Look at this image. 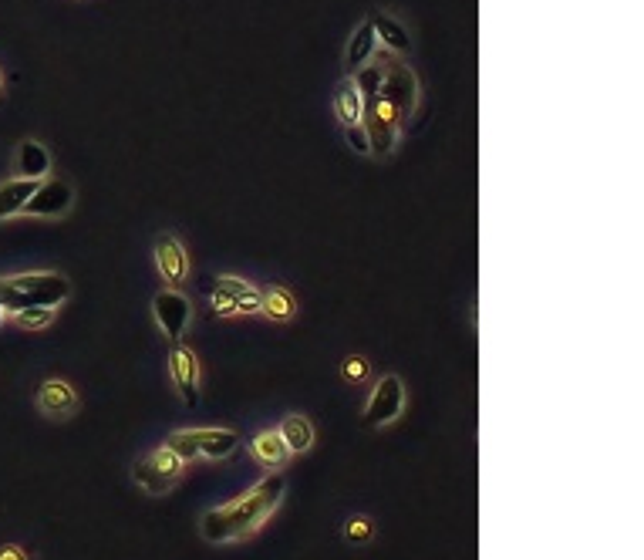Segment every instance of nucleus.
Segmentation results:
<instances>
[{
  "instance_id": "1",
  "label": "nucleus",
  "mask_w": 644,
  "mask_h": 560,
  "mask_svg": "<svg viewBox=\"0 0 644 560\" xmlns=\"http://www.w3.org/2000/svg\"><path fill=\"white\" fill-rule=\"evenodd\" d=\"M284 493H287V476L280 469H274V473H267L260 483H253L237 500L206 510L199 517V537L206 544H233V540L257 534L263 523L274 517Z\"/></svg>"
},
{
  "instance_id": "2",
  "label": "nucleus",
  "mask_w": 644,
  "mask_h": 560,
  "mask_svg": "<svg viewBox=\"0 0 644 560\" xmlns=\"http://www.w3.org/2000/svg\"><path fill=\"white\" fill-rule=\"evenodd\" d=\"M71 297V280L58 270H31V274L0 277V307L17 314L24 307H58Z\"/></svg>"
},
{
  "instance_id": "3",
  "label": "nucleus",
  "mask_w": 644,
  "mask_h": 560,
  "mask_svg": "<svg viewBox=\"0 0 644 560\" xmlns=\"http://www.w3.org/2000/svg\"><path fill=\"white\" fill-rule=\"evenodd\" d=\"M378 65V95L385 98L388 105L395 108L398 122H408L419 108V78H415L412 65H405L398 54H388V51H375L371 58Z\"/></svg>"
},
{
  "instance_id": "4",
  "label": "nucleus",
  "mask_w": 644,
  "mask_h": 560,
  "mask_svg": "<svg viewBox=\"0 0 644 560\" xmlns=\"http://www.w3.org/2000/svg\"><path fill=\"white\" fill-rule=\"evenodd\" d=\"M183 473L186 463L176 453H169L166 446L149 449V453L132 463V480L145 496H166L172 486L183 480Z\"/></svg>"
},
{
  "instance_id": "5",
  "label": "nucleus",
  "mask_w": 644,
  "mask_h": 560,
  "mask_svg": "<svg viewBox=\"0 0 644 560\" xmlns=\"http://www.w3.org/2000/svg\"><path fill=\"white\" fill-rule=\"evenodd\" d=\"M361 102H365V112H361V125L368 129L371 156L388 159L395 152V146H398V132H402V122H398L395 108L388 105L378 92L361 95Z\"/></svg>"
},
{
  "instance_id": "6",
  "label": "nucleus",
  "mask_w": 644,
  "mask_h": 560,
  "mask_svg": "<svg viewBox=\"0 0 644 560\" xmlns=\"http://www.w3.org/2000/svg\"><path fill=\"white\" fill-rule=\"evenodd\" d=\"M405 402H408L405 382L398 375H385L382 382L371 388V399L365 402V412H361V426L365 429L392 426L398 415L405 412Z\"/></svg>"
},
{
  "instance_id": "7",
  "label": "nucleus",
  "mask_w": 644,
  "mask_h": 560,
  "mask_svg": "<svg viewBox=\"0 0 644 560\" xmlns=\"http://www.w3.org/2000/svg\"><path fill=\"white\" fill-rule=\"evenodd\" d=\"M71 206H75V189H71V183H65V179H58V176H48L38 183L31 200L24 203L21 216H34V220H61V216L71 213Z\"/></svg>"
},
{
  "instance_id": "8",
  "label": "nucleus",
  "mask_w": 644,
  "mask_h": 560,
  "mask_svg": "<svg viewBox=\"0 0 644 560\" xmlns=\"http://www.w3.org/2000/svg\"><path fill=\"white\" fill-rule=\"evenodd\" d=\"M152 314H156V324L169 341H183V334L193 324V301L176 287H166L152 297Z\"/></svg>"
},
{
  "instance_id": "9",
  "label": "nucleus",
  "mask_w": 644,
  "mask_h": 560,
  "mask_svg": "<svg viewBox=\"0 0 644 560\" xmlns=\"http://www.w3.org/2000/svg\"><path fill=\"white\" fill-rule=\"evenodd\" d=\"M169 378L176 385L179 399H183L189 409L199 405V358L196 351L183 345V341H172L169 348Z\"/></svg>"
},
{
  "instance_id": "10",
  "label": "nucleus",
  "mask_w": 644,
  "mask_h": 560,
  "mask_svg": "<svg viewBox=\"0 0 644 560\" xmlns=\"http://www.w3.org/2000/svg\"><path fill=\"white\" fill-rule=\"evenodd\" d=\"M152 257H156L159 277L166 280L169 287H179L189 277V254L183 243H179V237H172V233H159L156 247H152Z\"/></svg>"
},
{
  "instance_id": "11",
  "label": "nucleus",
  "mask_w": 644,
  "mask_h": 560,
  "mask_svg": "<svg viewBox=\"0 0 644 560\" xmlns=\"http://www.w3.org/2000/svg\"><path fill=\"white\" fill-rule=\"evenodd\" d=\"M38 409L48 419H71L78 412V392L65 378H48L38 388Z\"/></svg>"
},
{
  "instance_id": "12",
  "label": "nucleus",
  "mask_w": 644,
  "mask_h": 560,
  "mask_svg": "<svg viewBox=\"0 0 644 560\" xmlns=\"http://www.w3.org/2000/svg\"><path fill=\"white\" fill-rule=\"evenodd\" d=\"M371 27H375V38H378V48H385L388 54H398V58H405V54H412V38H408V27L392 17L388 11H371L368 14Z\"/></svg>"
},
{
  "instance_id": "13",
  "label": "nucleus",
  "mask_w": 644,
  "mask_h": 560,
  "mask_svg": "<svg viewBox=\"0 0 644 560\" xmlns=\"http://www.w3.org/2000/svg\"><path fill=\"white\" fill-rule=\"evenodd\" d=\"M14 173L21 179H41L51 176V152L41 146L38 139H21L17 142V152H14Z\"/></svg>"
},
{
  "instance_id": "14",
  "label": "nucleus",
  "mask_w": 644,
  "mask_h": 560,
  "mask_svg": "<svg viewBox=\"0 0 644 560\" xmlns=\"http://www.w3.org/2000/svg\"><path fill=\"white\" fill-rule=\"evenodd\" d=\"M375 51H378L375 27H371V21L365 17V21L355 27V34L348 38V48H344V78L358 75V71L375 58Z\"/></svg>"
},
{
  "instance_id": "15",
  "label": "nucleus",
  "mask_w": 644,
  "mask_h": 560,
  "mask_svg": "<svg viewBox=\"0 0 644 560\" xmlns=\"http://www.w3.org/2000/svg\"><path fill=\"white\" fill-rule=\"evenodd\" d=\"M247 449H250L253 463L260 469H270V473H274V469H284V463L290 459V449L284 446L277 429H260L257 436L247 442Z\"/></svg>"
},
{
  "instance_id": "16",
  "label": "nucleus",
  "mask_w": 644,
  "mask_h": 560,
  "mask_svg": "<svg viewBox=\"0 0 644 560\" xmlns=\"http://www.w3.org/2000/svg\"><path fill=\"white\" fill-rule=\"evenodd\" d=\"M196 439V449L203 459H213V463H220V459H230L233 453L240 449V432L233 429H189Z\"/></svg>"
},
{
  "instance_id": "17",
  "label": "nucleus",
  "mask_w": 644,
  "mask_h": 560,
  "mask_svg": "<svg viewBox=\"0 0 644 560\" xmlns=\"http://www.w3.org/2000/svg\"><path fill=\"white\" fill-rule=\"evenodd\" d=\"M216 294H223L226 301L237 307V314H260V287H253L250 280L223 274L216 277Z\"/></svg>"
},
{
  "instance_id": "18",
  "label": "nucleus",
  "mask_w": 644,
  "mask_h": 560,
  "mask_svg": "<svg viewBox=\"0 0 644 560\" xmlns=\"http://www.w3.org/2000/svg\"><path fill=\"white\" fill-rule=\"evenodd\" d=\"M34 189H38V183H34V179H21V176L0 183V223L11 220V216H21L24 203L34 196Z\"/></svg>"
},
{
  "instance_id": "19",
  "label": "nucleus",
  "mask_w": 644,
  "mask_h": 560,
  "mask_svg": "<svg viewBox=\"0 0 644 560\" xmlns=\"http://www.w3.org/2000/svg\"><path fill=\"white\" fill-rule=\"evenodd\" d=\"M361 112H365V102H361L355 78H341L338 88H334V115H338L341 129L344 125H358Z\"/></svg>"
},
{
  "instance_id": "20",
  "label": "nucleus",
  "mask_w": 644,
  "mask_h": 560,
  "mask_svg": "<svg viewBox=\"0 0 644 560\" xmlns=\"http://www.w3.org/2000/svg\"><path fill=\"white\" fill-rule=\"evenodd\" d=\"M277 432H280V439H284V446L290 449V456L307 453V449L314 446V426H311V419L301 412L284 415V422H280Z\"/></svg>"
},
{
  "instance_id": "21",
  "label": "nucleus",
  "mask_w": 644,
  "mask_h": 560,
  "mask_svg": "<svg viewBox=\"0 0 644 560\" xmlns=\"http://www.w3.org/2000/svg\"><path fill=\"white\" fill-rule=\"evenodd\" d=\"M260 314H267L270 321H294L297 318V297L287 287H267L260 291Z\"/></svg>"
},
{
  "instance_id": "22",
  "label": "nucleus",
  "mask_w": 644,
  "mask_h": 560,
  "mask_svg": "<svg viewBox=\"0 0 644 560\" xmlns=\"http://www.w3.org/2000/svg\"><path fill=\"white\" fill-rule=\"evenodd\" d=\"M341 537L348 547H368L371 540H375V520L365 517V513H355V517L344 520Z\"/></svg>"
},
{
  "instance_id": "23",
  "label": "nucleus",
  "mask_w": 644,
  "mask_h": 560,
  "mask_svg": "<svg viewBox=\"0 0 644 560\" xmlns=\"http://www.w3.org/2000/svg\"><path fill=\"white\" fill-rule=\"evenodd\" d=\"M54 314H58V307H24V311L11 314V318L21 331H44L54 321Z\"/></svg>"
},
{
  "instance_id": "24",
  "label": "nucleus",
  "mask_w": 644,
  "mask_h": 560,
  "mask_svg": "<svg viewBox=\"0 0 644 560\" xmlns=\"http://www.w3.org/2000/svg\"><path fill=\"white\" fill-rule=\"evenodd\" d=\"M368 378H371V361L365 355H348L341 361V382L344 385L358 388V385H365Z\"/></svg>"
},
{
  "instance_id": "25",
  "label": "nucleus",
  "mask_w": 644,
  "mask_h": 560,
  "mask_svg": "<svg viewBox=\"0 0 644 560\" xmlns=\"http://www.w3.org/2000/svg\"><path fill=\"white\" fill-rule=\"evenodd\" d=\"M162 446L169 449V453H176L183 463L189 466L193 459H199V449H196V439H193V432L189 429H176V432H169V439L162 442Z\"/></svg>"
},
{
  "instance_id": "26",
  "label": "nucleus",
  "mask_w": 644,
  "mask_h": 560,
  "mask_svg": "<svg viewBox=\"0 0 644 560\" xmlns=\"http://www.w3.org/2000/svg\"><path fill=\"white\" fill-rule=\"evenodd\" d=\"M344 142H348L351 152H358V156H371V139H368V129L365 125H344Z\"/></svg>"
},
{
  "instance_id": "27",
  "label": "nucleus",
  "mask_w": 644,
  "mask_h": 560,
  "mask_svg": "<svg viewBox=\"0 0 644 560\" xmlns=\"http://www.w3.org/2000/svg\"><path fill=\"white\" fill-rule=\"evenodd\" d=\"M0 560H34V557L27 554L24 547H17V544H4V547H0Z\"/></svg>"
},
{
  "instance_id": "28",
  "label": "nucleus",
  "mask_w": 644,
  "mask_h": 560,
  "mask_svg": "<svg viewBox=\"0 0 644 560\" xmlns=\"http://www.w3.org/2000/svg\"><path fill=\"white\" fill-rule=\"evenodd\" d=\"M213 307H216V314H220V318H233V314H237V307H233L223 294H216V291H213Z\"/></svg>"
},
{
  "instance_id": "29",
  "label": "nucleus",
  "mask_w": 644,
  "mask_h": 560,
  "mask_svg": "<svg viewBox=\"0 0 644 560\" xmlns=\"http://www.w3.org/2000/svg\"><path fill=\"white\" fill-rule=\"evenodd\" d=\"M4 321H7V314H4V307H0V328H4Z\"/></svg>"
},
{
  "instance_id": "30",
  "label": "nucleus",
  "mask_w": 644,
  "mask_h": 560,
  "mask_svg": "<svg viewBox=\"0 0 644 560\" xmlns=\"http://www.w3.org/2000/svg\"><path fill=\"white\" fill-rule=\"evenodd\" d=\"M0 92H4V75H0Z\"/></svg>"
}]
</instances>
